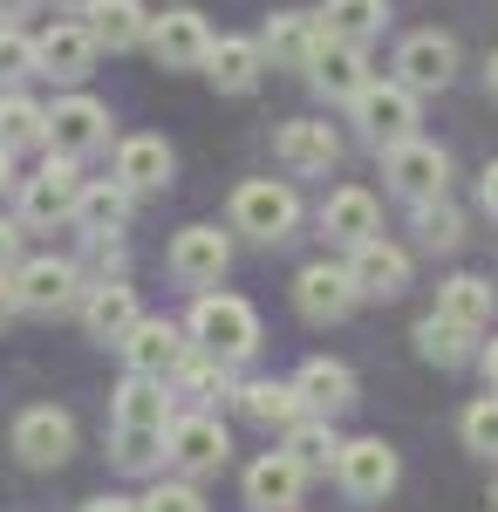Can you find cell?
Wrapping results in <instances>:
<instances>
[{"instance_id": "6da1fadb", "label": "cell", "mask_w": 498, "mask_h": 512, "mask_svg": "<svg viewBox=\"0 0 498 512\" xmlns=\"http://www.w3.org/2000/svg\"><path fill=\"white\" fill-rule=\"evenodd\" d=\"M192 342L219 362H246L260 349V315L239 301V294H198L192 308Z\"/></svg>"}, {"instance_id": "7a4b0ae2", "label": "cell", "mask_w": 498, "mask_h": 512, "mask_svg": "<svg viewBox=\"0 0 498 512\" xmlns=\"http://www.w3.org/2000/svg\"><path fill=\"white\" fill-rule=\"evenodd\" d=\"M232 226L267 239V246H280V239L301 226V198H294V185H280V178H246V185L232 192Z\"/></svg>"}, {"instance_id": "3957f363", "label": "cell", "mask_w": 498, "mask_h": 512, "mask_svg": "<svg viewBox=\"0 0 498 512\" xmlns=\"http://www.w3.org/2000/svg\"><path fill=\"white\" fill-rule=\"evenodd\" d=\"M348 110L362 123V137H369L376 151H389V144H403V137L417 130V89H410V82H369Z\"/></svg>"}, {"instance_id": "277c9868", "label": "cell", "mask_w": 498, "mask_h": 512, "mask_svg": "<svg viewBox=\"0 0 498 512\" xmlns=\"http://www.w3.org/2000/svg\"><path fill=\"white\" fill-rule=\"evenodd\" d=\"M76 198H82L76 158H69V151H48V164H41L35 178H21V219H28V226L76 219Z\"/></svg>"}, {"instance_id": "5b68a950", "label": "cell", "mask_w": 498, "mask_h": 512, "mask_svg": "<svg viewBox=\"0 0 498 512\" xmlns=\"http://www.w3.org/2000/svg\"><path fill=\"white\" fill-rule=\"evenodd\" d=\"M69 451H76V417H69V410L35 403V410H21V417H14V458H21V465L55 472Z\"/></svg>"}, {"instance_id": "8992f818", "label": "cell", "mask_w": 498, "mask_h": 512, "mask_svg": "<svg viewBox=\"0 0 498 512\" xmlns=\"http://www.w3.org/2000/svg\"><path fill=\"white\" fill-rule=\"evenodd\" d=\"M383 178L403 198L423 205V198H444V185H451V158H444L437 144H423V137H403V144L383 151Z\"/></svg>"}, {"instance_id": "52a82bcc", "label": "cell", "mask_w": 498, "mask_h": 512, "mask_svg": "<svg viewBox=\"0 0 498 512\" xmlns=\"http://www.w3.org/2000/svg\"><path fill=\"white\" fill-rule=\"evenodd\" d=\"M396 451H389L383 437H355V444H342V458H335V478H342L348 499H383V492H396Z\"/></svg>"}, {"instance_id": "ba28073f", "label": "cell", "mask_w": 498, "mask_h": 512, "mask_svg": "<svg viewBox=\"0 0 498 512\" xmlns=\"http://www.w3.org/2000/svg\"><path fill=\"white\" fill-rule=\"evenodd\" d=\"M116 349H123V362H130V376H157V383L178 376L185 355H192L185 349V328H171V321H137Z\"/></svg>"}, {"instance_id": "9c48e42d", "label": "cell", "mask_w": 498, "mask_h": 512, "mask_svg": "<svg viewBox=\"0 0 498 512\" xmlns=\"http://www.w3.org/2000/svg\"><path fill=\"white\" fill-rule=\"evenodd\" d=\"M151 55H157V69H205V62H212V28L198 21L192 7L157 14L151 21Z\"/></svg>"}, {"instance_id": "30bf717a", "label": "cell", "mask_w": 498, "mask_h": 512, "mask_svg": "<svg viewBox=\"0 0 498 512\" xmlns=\"http://www.w3.org/2000/svg\"><path fill=\"white\" fill-rule=\"evenodd\" d=\"M294 301H301L307 321H342L348 308L362 301V287H355V274H348V267L314 260V267H301V280H294Z\"/></svg>"}, {"instance_id": "8fae6325", "label": "cell", "mask_w": 498, "mask_h": 512, "mask_svg": "<svg viewBox=\"0 0 498 512\" xmlns=\"http://www.w3.org/2000/svg\"><path fill=\"white\" fill-rule=\"evenodd\" d=\"M307 82L321 89V96H335V103H355L362 89H369V55H362V41H321V55H314V69H307Z\"/></svg>"}, {"instance_id": "7c38bea8", "label": "cell", "mask_w": 498, "mask_h": 512, "mask_svg": "<svg viewBox=\"0 0 498 512\" xmlns=\"http://www.w3.org/2000/svg\"><path fill=\"white\" fill-rule=\"evenodd\" d=\"M458 76V41L437 35V28H423L396 48V82H410V89H444V82Z\"/></svg>"}, {"instance_id": "4fadbf2b", "label": "cell", "mask_w": 498, "mask_h": 512, "mask_svg": "<svg viewBox=\"0 0 498 512\" xmlns=\"http://www.w3.org/2000/svg\"><path fill=\"white\" fill-rule=\"evenodd\" d=\"M96 28L89 21H55L48 35L35 41V55H41V76H55V82H82L89 76V62H96Z\"/></svg>"}, {"instance_id": "5bb4252c", "label": "cell", "mask_w": 498, "mask_h": 512, "mask_svg": "<svg viewBox=\"0 0 498 512\" xmlns=\"http://www.w3.org/2000/svg\"><path fill=\"white\" fill-rule=\"evenodd\" d=\"M348 274L362 287V301H396L410 287V253H396L383 239H362V246H348Z\"/></svg>"}, {"instance_id": "9a60e30c", "label": "cell", "mask_w": 498, "mask_h": 512, "mask_svg": "<svg viewBox=\"0 0 498 512\" xmlns=\"http://www.w3.org/2000/svg\"><path fill=\"white\" fill-rule=\"evenodd\" d=\"M226 267H232V246L219 226H185V233L171 239V274L185 280V287H212Z\"/></svg>"}, {"instance_id": "2e32d148", "label": "cell", "mask_w": 498, "mask_h": 512, "mask_svg": "<svg viewBox=\"0 0 498 512\" xmlns=\"http://www.w3.org/2000/svg\"><path fill=\"white\" fill-rule=\"evenodd\" d=\"M48 144L69 151V158L96 151V144H110V110H103L96 96H69V103H55V110H48Z\"/></svg>"}, {"instance_id": "e0dca14e", "label": "cell", "mask_w": 498, "mask_h": 512, "mask_svg": "<svg viewBox=\"0 0 498 512\" xmlns=\"http://www.w3.org/2000/svg\"><path fill=\"white\" fill-rule=\"evenodd\" d=\"M301 485H307L301 458H294V451H267V458L246 472V506H253V512H294Z\"/></svg>"}, {"instance_id": "ac0fdd59", "label": "cell", "mask_w": 498, "mask_h": 512, "mask_svg": "<svg viewBox=\"0 0 498 512\" xmlns=\"http://www.w3.org/2000/svg\"><path fill=\"white\" fill-rule=\"evenodd\" d=\"M76 287H82V274L69 260H28V267L14 274V294H21L28 315H62V308H76Z\"/></svg>"}, {"instance_id": "d6986e66", "label": "cell", "mask_w": 498, "mask_h": 512, "mask_svg": "<svg viewBox=\"0 0 498 512\" xmlns=\"http://www.w3.org/2000/svg\"><path fill=\"white\" fill-rule=\"evenodd\" d=\"M273 158L287 164V171H301V178H314V171H335V158H342V137L328 130V123H280V137H273Z\"/></svg>"}, {"instance_id": "ffe728a7", "label": "cell", "mask_w": 498, "mask_h": 512, "mask_svg": "<svg viewBox=\"0 0 498 512\" xmlns=\"http://www.w3.org/2000/svg\"><path fill=\"white\" fill-rule=\"evenodd\" d=\"M321 41H328V28H321L314 14H273L267 35H260V48H267L273 69H314Z\"/></svg>"}, {"instance_id": "44dd1931", "label": "cell", "mask_w": 498, "mask_h": 512, "mask_svg": "<svg viewBox=\"0 0 498 512\" xmlns=\"http://www.w3.org/2000/svg\"><path fill=\"white\" fill-rule=\"evenodd\" d=\"M137 294L123 287V280H103V287H89V301H82V328L96 335V342H123L130 328H137Z\"/></svg>"}, {"instance_id": "7402d4cb", "label": "cell", "mask_w": 498, "mask_h": 512, "mask_svg": "<svg viewBox=\"0 0 498 512\" xmlns=\"http://www.w3.org/2000/svg\"><path fill=\"white\" fill-rule=\"evenodd\" d=\"M226 431H219V424H212V417H178V424H171V458H178V465H185V472H219V465H226Z\"/></svg>"}, {"instance_id": "603a6c76", "label": "cell", "mask_w": 498, "mask_h": 512, "mask_svg": "<svg viewBox=\"0 0 498 512\" xmlns=\"http://www.w3.org/2000/svg\"><path fill=\"white\" fill-rule=\"evenodd\" d=\"M294 390H301V403L314 410V417H335V410H348V403H355V376H348V362L314 355L301 376H294Z\"/></svg>"}, {"instance_id": "cb8c5ba5", "label": "cell", "mask_w": 498, "mask_h": 512, "mask_svg": "<svg viewBox=\"0 0 498 512\" xmlns=\"http://www.w3.org/2000/svg\"><path fill=\"white\" fill-rule=\"evenodd\" d=\"M376 198L362 192V185H342V192L321 205V233L328 239H342V246H362V239H376Z\"/></svg>"}, {"instance_id": "d4e9b609", "label": "cell", "mask_w": 498, "mask_h": 512, "mask_svg": "<svg viewBox=\"0 0 498 512\" xmlns=\"http://www.w3.org/2000/svg\"><path fill=\"white\" fill-rule=\"evenodd\" d=\"M260 69H267V48H260V41H239V35L212 41V62H205V76L219 82L226 96H246V89L260 82Z\"/></svg>"}, {"instance_id": "484cf974", "label": "cell", "mask_w": 498, "mask_h": 512, "mask_svg": "<svg viewBox=\"0 0 498 512\" xmlns=\"http://www.w3.org/2000/svg\"><path fill=\"white\" fill-rule=\"evenodd\" d=\"M116 178H123L130 192H164V185H171V144H164V137H130V144L116 151Z\"/></svg>"}, {"instance_id": "4316f807", "label": "cell", "mask_w": 498, "mask_h": 512, "mask_svg": "<svg viewBox=\"0 0 498 512\" xmlns=\"http://www.w3.org/2000/svg\"><path fill=\"white\" fill-rule=\"evenodd\" d=\"M492 308H498V287H492V280H478V274H451L444 287H437V315L464 321V328H485Z\"/></svg>"}, {"instance_id": "83f0119b", "label": "cell", "mask_w": 498, "mask_h": 512, "mask_svg": "<svg viewBox=\"0 0 498 512\" xmlns=\"http://www.w3.org/2000/svg\"><path fill=\"white\" fill-rule=\"evenodd\" d=\"M116 424H144V431H171V396L157 376H130L116 390Z\"/></svg>"}, {"instance_id": "f1b7e54d", "label": "cell", "mask_w": 498, "mask_h": 512, "mask_svg": "<svg viewBox=\"0 0 498 512\" xmlns=\"http://www.w3.org/2000/svg\"><path fill=\"white\" fill-rule=\"evenodd\" d=\"M383 21H389V0H328L321 7V28L335 41H362V48L383 35Z\"/></svg>"}, {"instance_id": "f546056e", "label": "cell", "mask_w": 498, "mask_h": 512, "mask_svg": "<svg viewBox=\"0 0 498 512\" xmlns=\"http://www.w3.org/2000/svg\"><path fill=\"white\" fill-rule=\"evenodd\" d=\"M123 219H130V185H123V178L82 185V198H76V226L82 233H116Z\"/></svg>"}, {"instance_id": "4dcf8cb0", "label": "cell", "mask_w": 498, "mask_h": 512, "mask_svg": "<svg viewBox=\"0 0 498 512\" xmlns=\"http://www.w3.org/2000/svg\"><path fill=\"white\" fill-rule=\"evenodd\" d=\"M89 28H96V41H103V48H137V41H151L144 0H96Z\"/></svg>"}, {"instance_id": "1f68e13d", "label": "cell", "mask_w": 498, "mask_h": 512, "mask_svg": "<svg viewBox=\"0 0 498 512\" xmlns=\"http://www.w3.org/2000/svg\"><path fill=\"white\" fill-rule=\"evenodd\" d=\"M471 335H478V328H464V321H451V315H423L417 321V355L437 362V369H458L464 355H471Z\"/></svg>"}, {"instance_id": "d6a6232c", "label": "cell", "mask_w": 498, "mask_h": 512, "mask_svg": "<svg viewBox=\"0 0 498 512\" xmlns=\"http://www.w3.org/2000/svg\"><path fill=\"white\" fill-rule=\"evenodd\" d=\"M239 410H246V417H253V424H280V431H287V424H301V390H294V383H246V390H239Z\"/></svg>"}, {"instance_id": "836d02e7", "label": "cell", "mask_w": 498, "mask_h": 512, "mask_svg": "<svg viewBox=\"0 0 498 512\" xmlns=\"http://www.w3.org/2000/svg\"><path fill=\"white\" fill-rule=\"evenodd\" d=\"M287 451L301 458L307 472H335V458H342V437L328 431V417H301V424H287Z\"/></svg>"}, {"instance_id": "e575fe53", "label": "cell", "mask_w": 498, "mask_h": 512, "mask_svg": "<svg viewBox=\"0 0 498 512\" xmlns=\"http://www.w3.org/2000/svg\"><path fill=\"white\" fill-rule=\"evenodd\" d=\"M417 239L430 246V253H451V246L464 239L458 205H451V198H423V205H417Z\"/></svg>"}, {"instance_id": "d590c367", "label": "cell", "mask_w": 498, "mask_h": 512, "mask_svg": "<svg viewBox=\"0 0 498 512\" xmlns=\"http://www.w3.org/2000/svg\"><path fill=\"white\" fill-rule=\"evenodd\" d=\"M41 137H48V110H35L28 96H7L0 103V144L21 151V144H41Z\"/></svg>"}, {"instance_id": "8d00e7d4", "label": "cell", "mask_w": 498, "mask_h": 512, "mask_svg": "<svg viewBox=\"0 0 498 512\" xmlns=\"http://www.w3.org/2000/svg\"><path fill=\"white\" fill-rule=\"evenodd\" d=\"M157 451H171V431H144V424H116V465L151 472Z\"/></svg>"}, {"instance_id": "74e56055", "label": "cell", "mask_w": 498, "mask_h": 512, "mask_svg": "<svg viewBox=\"0 0 498 512\" xmlns=\"http://www.w3.org/2000/svg\"><path fill=\"white\" fill-rule=\"evenodd\" d=\"M178 390L185 396H226L232 383H226V362H219V355H185V369H178Z\"/></svg>"}, {"instance_id": "f35d334b", "label": "cell", "mask_w": 498, "mask_h": 512, "mask_svg": "<svg viewBox=\"0 0 498 512\" xmlns=\"http://www.w3.org/2000/svg\"><path fill=\"white\" fill-rule=\"evenodd\" d=\"M464 444H471L478 458H498V396H478V403L464 410Z\"/></svg>"}, {"instance_id": "ab89813d", "label": "cell", "mask_w": 498, "mask_h": 512, "mask_svg": "<svg viewBox=\"0 0 498 512\" xmlns=\"http://www.w3.org/2000/svg\"><path fill=\"white\" fill-rule=\"evenodd\" d=\"M41 55L28 35H14V28H0V76H35Z\"/></svg>"}, {"instance_id": "60d3db41", "label": "cell", "mask_w": 498, "mask_h": 512, "mask_svg": "<svg viewBox=\"0 0 498 512\" xmlns=\"http://www.w3.org/2000/svg\"><path fill=\"white\" fill-rule=\"evenodd\" d=\"M137 506H144V512H205V499H198L192 485H151Z\"/></svg>"}, {"instance_id": "b9f144b4", "label": "cell", "mask_w": 498, "mask_h": 512, "mask_svg": "<svg viewBox=\"0 0 498 512\" xmlns=\"http://www.w3.org/2000/svg\"><path fill=\"white\" fill-rule=\"evenodd\" d=\"M14 315H21V294H14V274L0 267V328H7Z\"/></svg>"}, {"instance_id": "7bdbcfd3", "label": "cell", "mask_w": 498, "mask_h": 512, "mask_svg": "<svg viewBox=\"0 0 498 512\" xmlns=\"http://www.w3.org/2000/svg\"><path fill=\"white\" fill-rule=\"evenodd\" d=\"M14 253H21V233H14V226L0 219V267H14Z\"/></svg>"}, {"instance_id": "ee69618b", "label": "cell", "mask_w": 498, "mask_h": 512, "mask_svg": "<svg viewBox=\"0 0 498 512\" xmlns=\"http://www.w3.org/2000/svg\"><path fill=\"white\" fill-rule=\"evenodd\" d=\"M82 512H144V506H137V499H89Z\"/></svg>"}, {"instance_id": "f6af8a7d", "label": "cell", "mask_w": 498, "mask_h": 512, "mask_svg": "<svg viewBox=\"0 0 498 512\" xmlns=\"http://www.w3.org/2000/svg\"><path fill=\"white\" fill-rule=\"evenodd\" d=\"M485 212H498V164L485 171Z\"/></svg>"}, {"instance_id": "bcb514c9", "label": "cell", "mask_w": 498, "mask_h": 512, "mask_svg": "<svg viewBox=\"0 0 498 512\" xmlns=\"http://www.w3.org/2000/svg\"><path fill=\"white\" fill-rule=\"evenodd\" d=\"M485 383L498 390V335H492V349H485Z\"/></svg>"}, {"instance_id": "7dc6e473", "label": "cell", "mask_w": 498, "mask_h": 512, "mask_svg": "<svg viewBox=\"0 0 498 512\" xmlns=\"http://www.w3.org/2000/svg\"><path fill=\"white\" fill-rule=\"evenodd\" d=\"M35 0H0V21H14V14H28Z\"/></svg>"}, {"instance_id": "c3c4849f", "label": "cell", "mask_w": 498, "mask_h": 512, "mask_svg": "<svg viewBox=\"0 0 498 512\" xmlns=\"http://www.w3.org/2000/svg\"><path fill=\"white\" fill-rule=\"evenodd\" d=\"M62 14H96V0H55Z\"/></svg>"}, {"instance_id": "681fc988", "label": "cell", "mask_w": 498, "mask_h": 512, "mask_svg": "<svg viewBox=\"0 0 498 512\" xmlns=\"http://www.w3.org/2000/svg\"><path fill=\"white\" fill-rule=\"evenodd\" d=\"M485 89H492V96H498V55H492V69H485Z\"/></svg>"}, {"instance_id": "f907efd6", "label": "cell", "mask_w": 498, "mask_h": 512, "mask_svg": "<svg viewBox=\"0 0 498 512\" xmlns=\"http://www.w3.org/2000/svg\"><path fill=\"white\" fill-rule=\"evenodd\" d=\"M0 185H7V144H0Z\"/></svg>"}, {"instance_id": "816d5d0a", "label": "cell", "mask_w": 498, "mask_h": 512, "mask_svg": "<svg viewBox=\"0 0 498 512\" xmlns=\"http://www.w3.org/2000/svg\"><path fill=\"white\" fill-rule=\"evenodd\" d=\"M492 506H498V485H492Z\"/></svg>"}]
</instances>
